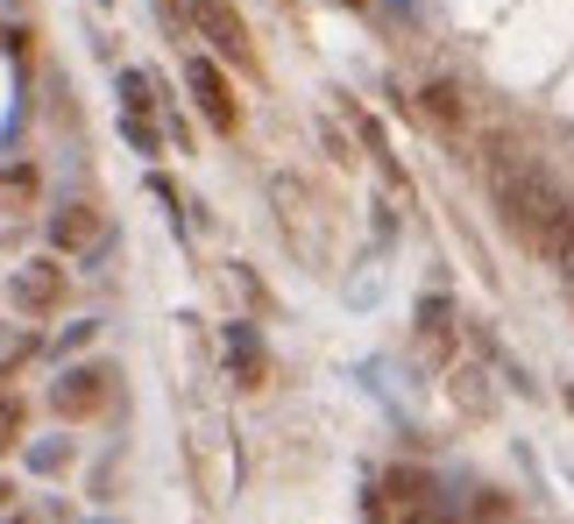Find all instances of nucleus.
<instances>
[{"label": "nucleus", "instance_id": "obj_14", "mask_svg": "<svg viewBox=\"0 0 574 524\" xmlns=\"http://www.w3.org/2000/svg\"><path fill=\"white\" fill-rule=\"evenodd\" d=\"M404 524H447V517H440V511H433V503H418V511H412V517H404Z\"/></svg>", "mask_w": 574, "mask_h": 524}, {"label": "nucleus", "instance_id": "obj_15", "mask_svg": "<svg viewBox=\"0 0 574 524\" xmlns=\"http://www.w3.org/2000/svg\"><path fill=\"white\" fill-rule=\"evenodd\" d=\"M8 497H14V482H0V511H8Z\"/></svg>", "mask_w": 574, "mask_h": 524}, {"label": "nucleus", "instance_id": "obj_12", "mask_svg": "<svg viewBox=\"0 0 574 524\" xmlns=\"http://www.w3.org/2000/svg\"><path fill=\"white\" fill-rule=\"evenodd\" d=\"M390 497H398V503H426V475L398 468V475H390Z\"/></svg>", "mask_w": 574, "mask_h": 524}, {"label": "nucleus", "instance_id": "obj_5", "mask_svg": "<svg viewBox=\"0 0 574 524\" xmlns=\"http://www.w3.org/2000/svg\"><path fill=\"white\" fill-rule=\"evenodd\" d=\"M100 404H107V369H71V376H57V411L65 418H93Z\"/></svg>", "mask_w": 574, "mask_h": 524}, {"label": "nucleus", "instance_id": "obj_16", "mask_svg": "<svg viewBox=\"0 0 574 524\" xmlns=\"http://www.w3.org/2000/svg\"><path fill=\"white\" fill-rule=\"evenodd\" d=\"M341 8H369V0H341Z\"/></svg>", "mask_w": 574, "mask_h": 524}, {"label": "nucleus", "instance_id": "obj_6", "mask_svg": "<svg viewBox=\"0 0 574 524\" xmlns=\"http://www.w3.org/2000/svg\"><path fill=\"white\" fill-rule=\"evenodd\" d=\"M50 242L65 248V256H71V248H93L100 242V213H93V206H65V213L50 220Z\"/></svg>", "mask_w": 574, "mask_h": 524}, {"label": "nucleus", "instance_id": "obj_11", "mask_svg": "<svg viewBox=\"0 0 574 524\" xmlns=\"http://www.w3.org/2000/svg\"><path fill=\"white\" fill-rule=\"evenodd\" d=\"M0 191H8V199H36V163H8Z\"/></svg>", "mask_w": 574, "mask_h": 524}, {"label": "nucleus", "instance_id": "obj_8", "mask_svg": "<svg viewBox=\"0 0 574 524\" xmlns=\"http://www.w3.org/2000/svg\"><path fill=\"white\" fill-rule=\"evenodd\" d=\"M418 334H426V348H447V298H426V305H418Z\"/></svg>", "mask_w": 574, "mask_h": 524}, {"label": "nucleus", "instance_id": "obj_13", "mask_svg": "<svg viewBox=\"0 0 574 524\" xmlns=\"http://www.w3.org/2000/svg\"><path fill=\"white\" fill-rule=\"evenodd\" d=\"M14 432H22V397H0V454L14 446Z\"/></svg>", "mask_w": 574, "mask_h": 524}, {"label": "nucleus", "instance_id": "obj_4", "mask_svg": "<svg viewBox=\"0 0 574 524\" xmlns=\"http://www.w3.org/2000/svg\"><path fill=\"white\" fill-rule=\"evenodd\" d=\"M8 298L28 312V319H43V312L65 305V269H57V263H22V269H14V283H8Z\"/></svg>", "mask_w": 574, "mask_h": 524}, {"label": "nucleus", "instance_id": "obj_3", "mask_svg": "<svg viewBox=\"0 0 574 524\" xmlns=\"http://www.w3.org/2000/svg\"><path fill=\"white\" fill-rule=\"evenodd\" d=\"M192 28H199L228 65H249V28H241V14L228 0H192Z\"/></svg>", "mask_w": 574, "mask_h": 524}, {"label": "nucleus", "instance_id": "obj_1", "mask_svg": "<svg viewBox=\"0 0 574 524\" xmlns=\"http://www.w3.org/2000/svg\"><path fill=\"white\" fill-rule=\"evenodd\" d=\"M490 177H496V220H504L525 248L553 256V234H561L567 213H574L561 191H553V177L532 171V163H510V156H490Z\"/></svg>", "mask_w": 574, "mask_h": 524}, {"label": "nucleus", "instance_id": "obj_10", "mask_svg": "<svg viewBox=\"0 0 574 524\" xmlns=\"http://www.w3.org/2000/svg\"><path fill=\"white\" fill-rule=\"evenodd\" d=\"M120 128H128V142L142 149V156H157V149H163V135H157V121H149V114H135V107H128V121H120Z\"/></svg>", "mask_w": 574, "mask_h": 524}, {"label": "nucleus", "instance_id": "obj_7", "mask_svg": "<svg viewBox=\"0 0 574 524\" xmlns=\"http://www.w3.org/2000/svg\"><path fill=\"white\" fill-rule=\"evenodd\" d=\"M418 107L433 114V121H440L447 135H461V85H447V79H433L426 93H418Z\"/></svg>", "mask_w": 574, "mask_h": 524}, {"label": "nucleus", "instance_id": "obj_2", "mask_svg": "<svg viewBox=\"0 0 574 524\" xmlns=\"http://www.w3.org/2000/svg\"><path fill=\"white\" fill-rule=\"evenodd\" d=\"M185 93H192V107H199L220 135L241 128V107H234V93H228V71H220L214 57H185Z\"/></svg>", "mask_w": 574, "mask_h": 524}, {"label": "nucleus", "instance_id": "obj_9", "mask_svg": "<svg viewBox=\"0 0 574 524\" xmlns=\"http://www.w3.org/2000/svg\"><path fill=\"white\" fill-rule=\"evenodd\" d=\"M228 348H234V369H241V383H263V348H255L249 334H234Z\"/></svg>", "mask_w": 574, "mask_h": 524}]
</instances>
